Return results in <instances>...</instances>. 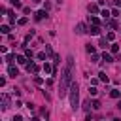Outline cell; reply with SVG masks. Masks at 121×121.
I'll return each mask as SVG.
<instances>
[{"label": "cell", "instance_id": "obj_1", "mask_svg": "<svg viewBox=\"0 0 121 121\" xmlns=\"http://www.w3.org/2000/svg\"><path fill=\"white\" fill-rule=\"evenodd\" d=\"M72 72H74V57L70 55L66 59V64L62 68V76H60V85H59V95L60 96H66L70 85H72Z\"/></svg>", "mask_w": 121, "mask_h": 121}, {"label": "cell", "instance_id": "obj_2", "mask_svg": "<svg viewBox=\"0 0 121 121\" xmlns=\"http://www.w3.org/2000/svg\"><path fill=\"white\" fill-rule=\"evenodd\" d=\"M78 106H79V87L76 81H72V85H70V108L78 110Z\"/></svg>", "mask_w": 121, "mask_h": 121}, {"label": "cell", "instance_id": "obj_3", "mask_svg": "<svg viewBox=\"0 0 121 121\" xmlns=\"http://www.w3.org/2000/svg\"><path fill=\"white\" fill-rule=\"evenodd\" d=\"M26 70H28V72H32V74H38L40 66H38L36 62H28V64H26Z\"/></svg>", "mask_w": 121, "mask_h": 121}, {"label": "cell", "instance_id": "obj_4", "mask_svg": "<svg viewBox=\"0 0 121 121\" xmlns=\"http://www.w3.org/2000/svg\"><path fill=\"white\" fill-rule=\"evenodd\" d=\"M89 34H93V36H96V34H100V26L98 25H93V26H89V30H87Z\"/></svg>", "mask_w": 121, "mask_h": 121}, {"label": "cell", "instance_id": "obj_5", "mask_svg": "<svg viewBox=\"0 0 121 121\" xmlns=\"http://www.w3.org/2000/svg\"><path fill=\"white\" fill-rule=\"evenodd\" d=\"M8 108H9V96L2 95V110H8Z\"/></svg>", "mask_w": 121, "mask_h": 121}, {"label": "cell", "instance_id": "obj_6", "mask_svg": "<svg viewBox=\"0 0 121 121\" xmlns=\"http://www.w3.org/2000/svg\"><path fill=\"white\" fill-rule=\"evenodd\" d=\"M43 17H47V13H45V9H42V11H36V13H34V19H36V21H42Z\"/></svg>", "mask_w": 121, "mask_h": 121}, {"label": "cell", "instance_id": "obj_7", "mask_svg": "<svg viewBox=\"0 0 121 121\" xmlns=\"http://www.w3.org/2000/svg\"><path fill=\"white\" fill-rule=\"evenodd\" d=\"M43 72H45V74H53V72H55V68H53L49 62H45V64H43Z\"/></svg>", "mask_w": 121, "mask_h": 121}, {"label": "cell", "instance_id": "obj_8", "mask_svg": "<svg viewBox=\"0 0 121 121\" xmlns=\"http://www.w3.org/2000/svg\"><path fill=\"white\" fill-rule=\"evenodd\" d=\"M8 74H9L11 78H15V76H19V70H17L15 66H9V68H8Z\"/></svg>", "mask_w": 121, "mask_h": 121}, {"label": "cell", "instance_id": "obj_9", "mask_svg": "<svg viewBox=\"0 0 121 121\" xmlns=\"http://www.w3.org/2000/svg\"><path fill=\"white\" fill-rule=\"evenodd\" d=\"M87 9H89V13H98V6L96 4H89Z\"/></svg>", "mask_w": 121, "mask_h": 121}, {"label": "cell", "instance_id": "obj_10", "mask_svg": "<svg viewBox=\"0 0 121 121\" xmlns=\"http://www.w3.org/2000/svg\"><path fill=\"white\" fill-rule=\"evenodd\" d=\"M83 32H87V30H85V25H83V23H79V25L76 26V34H83Z\"/></svg>", "mask_w": 121, "mask_h": 121}, {"label": "cell", "instance_id": "obj_11", "mask_svg": "<svg viewBox=\"0 0 121 121\" xmlns=\"http://www.w3.org/2000/svg\"><path fill=\"white\" fill-rule=\"evenodd\" d=\"M110 96H112V98H119V96H121V91H119V89H112V91H110Z\"/></svg>", "mask_w": 121, "mask_h": 121}, {"label": "cell", "instance_id": "obj_12", "mask_svg": "<svg viewBox=\"0 0 121 121\" xmlns=\"http://www.w3.org/2000/svg\"><path fill=\"white\" fill-rule=\"evenodd\" d=\"M0 30H2V34H9V25H2Z\"/></svg>", "mask_w": 121, "mask_h": 121}, {"label": "cell", "instance_id": "obj_13", "mask_svg": "<svg viewBox=\"0 0 121 121\" xmlns=\"http://www.w3.org/2000/svg\"><path fill=\"white\" fill-rule=\"evenodd\" d=\"M102 60H104V62H112L113 59H112V55H108V53H104V55H102Z\"/></svg>", "mask_w": 121, "mask_h": 121}, {"label": "cell", "instance_id": "obj_14", "mask_svg": "<svg viewBox=\"0 0 121 121\" xmlns=\"http://www.w3.org/2000/svg\"><path fill=\"white\" fill-rule=\"evenodd\" d=\"M26 59H28V57H23V55H19V57H17V62H19V64H26Z\"/></svg>", "mask_w": 121, "mask_h": 121}, {"label": "cell", "instance_id": "obj_15", "mask_svg": "<svg viewBox=\"0 0 121 121\" xmlns=\"http://www.w3.org/2000/svg\"><path fill=\"white\" fill-rule=\"evenodd\" d=\"M96 93H98L96 87H89V96H96Z\"/></svg>", "mask_w": 121, "mask_h": 121}, {"label": "cell", "instance_id": "obj_16", "mask_svg": "<svg viewBox=\"0 0 121 121\" xmlns=\"http://www.w3.org/2000/svg\"><path fill=\"white\" fill-rule=\"evenodd\" d=\"M13 60H15V55L8 53V55H6V62H13Z\"/></svg>", "mask_w": 121, "mask_h": 121}, {"label": "cell", "instance_id": "obj_17", "mask_svg": "<svg viewBox=\"0 0 121 121\" xmlns=\"http://www.w3.org/2000/svg\"><path fill=\"white\" fill-rule=\"evenodd\" d=\"M91 108H93V110H98V108H100V102H98V100H93V102H91Z\"/></svg>", "mask_w": 121, "mask_h": 121}, {"label": "cell", "instance_id": "obj_18", "mask_svg": "<svg viewBox=\"0 0 121 121\" xmlns=\"http://www.w3.org/2000/svg\"><path fill=\"white\" fill-rule=\"evenodd\" d=\"M100 15H102V17H104V19H106V21H108V19H110V15H112V13H110V11H108V9H104V11H102V13H100Z\"/></svg>", "mask_w": 121, "mask_h": 121}, {"label": "cell", "instance_id": "obj_19", "mask_svg": "<svg viewBox=\"0 0 121 121\" xmlns=\"http://www.w3.org/2000/svg\"><path fill=\"white\" fill-rule=\"evenodd\" d=\"M100 47H108V40L106 38H100V43H98Z\"/></svg>", "mask_w": 121, "mask_h": 121}, {"label": "cell", "instance_id": "obj_20", "mask_svg": "<svg viewBox=\"0 0 121 121\" xmlns=\"http://www.w3.org/2000/svg\"><path fill=\"white\" fill-rule=\"evenodd\" d=\"M85 49H87V53H91V55L95 53V45H91V43H87V47H85Z\"/></svg>", "mask_w": 121, "mask_h": 121}, {"label": "cell", "instance_id": "obj_21", "mask_svg": "<svg viewBox=\"0 0 121 121\" xmlns=\"http://www.w3.org/2000/svg\"><path fill=\"white\" fill-rule=\"evenodd\" d=\"M110 49H112V53H117V51H119V45H117V43H112Z\"/></svg>", "mask_w": 121, "mask_h": 121}, {"label": "cell", "instance_id": "obj_22", "mask_svg": "<svg viewBox=\"0 0 121 121\" xmlns=\"http://www.w3.org/2000/svg\"><path fill=\"white\" fill-rule=\"evenodd\" d=\"M32 55H34V53H32V49H28V47H26V49H25V57L32 59Z\"/></svg>", "mask_w": 121, "mask_h": 121}, {"label": "cell", "instance_id": "obj_23", "mask_svg": "<svg viewBox=\"0 0 121 121\" xmlns=\"http://www.w3.org/2000/svg\"><path fill=\"white\" fill-rule=\"evenodd\" d=\"M98 76H100V81H104V83H108V76H106L104 72H100Z\"/></svg>", "mask_w": 121, "mask_h": 121}, {"label": "cell", "instance_id": "obj_24", "mask_svg": "<svg viewBox=\"0 0 121 121\" xmlns=\"http://www.w3.org/2000/svg\"><path fill=\"white\" fill-rule=\"evenodd\" d=\"M26 21H28V19H26V17H21V19H19V21H17V25H21V26H23V25H26Z\"/></svg>", "mask_w": 121, "mask_h": 121}, {"label": "cell", "instance_id": "obj_25", "mask_svg": "<svg viewBox=\"0 0 121 121\" xmlns=\"http://www.w3.org/2000/svg\"><path fill=\"white\" fill-rule=\"evenodd\" d=\"M113 38H115V34H113V32H108V34H106V40H108V42H112Z\"/></svg>", "mask_w": 121, "mask_h": 121}, {"label": "cell", "instance_id": "obj_26", "mask_svg": "<svg viewBox=\"0 0 121 121\" xmlns=\"http://www.w3.org/2000/svg\"><path fill=\"white\" fill-rule=\"evenodd\" d=\"M38 59H40V60H45V59H47V53H38Z\"/></svg>", "mask_w": 121, "mask_h": 121}, {"label": "cell", "instance_id": "obj_27", "mask_svg": "<svg viewBox=\"0 0 121 121\" xmlns=\"http://www.w3.org/2000/svg\"><path fill=\"white\" fill-rule=\"evenodd\" d=\"M89 108H91V100H85L83 102V110H89Z\"/></svg>", "mask_w": 121, "mask_h": 121}, {"label": "cell", "instance_id": "obj_28", "mask_svg": "<svg viewBox=\"0 0 121 121\" xmlns=\"http://www.w3.org/2000/svg\"><path fill=\"white\" fill-rule=\"evenodd\" d=\"M89 19H91V23H93V25H98V23H100V21H98L95 15H93V17H89Z\"/></svg>", "mask_w": 121, "mask_h": 121}, {"label": "cell", "instance_id": "obj_29", "mask_svg": "<svg viewBox=\"0 0 121 121\" xmlns=\"http://www.w3.org/2000/svg\"><path fill=\"white\" fill-rule=\"evenodd\" d=\"M11 4H13L15 8H21V0H11Z\"/></svg>", "mask_w": 121, "mask_h": 121}, {"label": "cell", "instance_id": "obj_30", "mask_svg": "<svg viewBox=\"0 0 121 121\" xmlns=\"http://www.w3.org/2000/svg\"><path fill=\"white\" fill-rule=\"evenodd\" d=\"M9 23H11V25H15V15H13V13H9Z\"/></svg>", "mask_w": 121, "mask_h": 121}, {"label": "cell", "instance_id": "obj_31", "mask_svg": "<svg viewBox=\"0 0 121 121\" xmlns=\"http://www.w3.org/2000/svg\"><path fill=\"white\" fill-rule=\"evenodd\" d=\"M45 53H47V55H53V49H51L49 45H45Z\"/></svg>", "mask_w": 121, "mask_h": 121}, {"label": "cell", "instance_id": "obj_32", "mask_svg": "<svg viewBox=\"0 0 121 121\" xmlns=\"http://www.w3.org/2000/svg\"><path fill=\"white\" fill-rule=\"evenodd\" d=\"M112 17H119V9H113L112 11Z\"/></svg>", "mask_w": 121, "mask_h": 121}, {"label": "cell", "instance_id": "obj_33", "mask_svg": "<svg viewBox=\"0 0 121 121\" xmlns=\"http://www.w3.org/2000/svg\"><path fill=\"white\" fill-rule=\"evenodd\" d=\"M110 26L112 28H117V21H110Z\"/></svg>", "mask_w": 121, "mask_h": 121}, {"label": "cell", "instance_id": "obj_34", "mask_svg": "<svg viewBox=\"0 0 121 121\" xmlns=\"http://www.w3.org/2000/svg\"><path fill=\"white\" fill-rule=\"evenodd\" d=\"M98 59H100V57H98L96 53H93V62H98Z\"/></svg>", "mask_w": 121, "mask_h": 121}, {"label": "cell", "instance_id": "obj_35", "mask_svg": "<svg viewBox=\"0 0 121 121\" xmlns=\"http://www.w3.org/2000/svg\"><path fill=\"white\" fill-rule=\"evenodd\" d=\"M34 83L36 85H42V78H34Z\"/></svg>", "mask_w": 121, "mask_h": 121}, {"label": "cell", "instance_id": "obj_36", "mask_svg": "<svg viewBox=\"0 0 121 121\" xmlns=\"http://www.w3.org/2000/svg\"><path fill=\"white\" fill-rule=\"evenodd\" d=\"M13 121H23V117H21V115H15V117H13Z\"/></svg>", "mask_w": 121, "mask_h": 121}, {"label": "cell", "instance_id": "obj_37", "mask_svg": "<svg viewBox=\"0 0 121 121\" xmlns=\"http://www.w3.org/2000/svg\"><path fill=\"white\" fill-rule=\"evenodd\" d=\"M112 2H113L115 6H121V0H112Z\"/></svg>", "mask_w": 121, "mask_h": 121}, {"label": "cell", "instance_id": "obj_38", "mask_svg": "<svg viewBox=\"0 0 121 121\" xmlns=\"http://www.w3.org/2000/svg\"><path fill=\"white\" fill-rule=\"evenodd\" d=\"M30 121H40V119H38V117H34V119H30Z\"/></svg>", "mask_w": 121, "mask_h": 121}, {"label": "cell", "instance_id": "obj_39", "mask_svg": "<svg viewBox=\"0 0 121 121\" xmlns=\"http://www.w3.org/2000/svg\"><path fill=\"white\" fill-rule=\"evenodd\" d=\"M32 2H34V4H38V2H42V0H32Z\"/></svg>", "mask_w": 121, "mask_h": 121}, {"label": "cell", "instance_id": "obj_40", "mask_svg": "<svg viewBox=\"0 0 121 121\" xmlns=\"http://www.w3.org/2000/svg\"><path fill=\"white\" fill-rule=\"evenodd\" d=\"M117 108H119V110H121V102H119V104H117Z\"/></svg>", "mask_w": 121, "mask_h": 121}, {"label": "cell", "instance_id": "obj_41", "mask_svg": "<svg viewBox=\"0 0 121 121\" xmlns=\"http://www.w3.org/2000/svg\"><path fill=\"white\" fill-rule=\"evenodd\" d=\"M57 2H59V4H60V2H62V0H57Z\"/></svg>", "mask_w": 121, "mask_h": 121}, {"label": "cell", "instance_id": "obj_42", "mask_svg": "<svg viewBox=\"0 0 121 121\" xmlns=\"http://www.w3.org/2000/svg\"><path fill=\"white\" fill-rule=\"evenodd\" d=\"M115 121H121V119H115Z\"/></svg>", "mask_w": 121, "mask_h": 121}]
</instances>
